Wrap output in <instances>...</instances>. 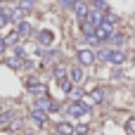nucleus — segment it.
I'll return each mask as SVG.
<instances>
[{"instance_id":"nucleus-1","label":"nucleus","mask_w":135,"mask_h":135,"mask_svg":"<svg viewBox=\"0 0 135 135\" xmlns=\"http://www.w3.org/2000/svg\"><path fill=\"white\" fill-rule=\"evenodd\" d=\"M112 33H114V28H112L109 21H102L100 26H95V38H97V40H109Z\"/></svg>"},{"instance_id":"nucleus-2","label":"nucleus","mask_w":135,"mask_h":135,"mask_svg":"<svg viewBox=\"0 0 135 135\" xmlns=\"http://www.w3.org/2000/svg\"><path fill=\"white\" fill-rule=\"evenodd\" d=\"M93 62H95V52L93 50H88V47L85 50H78V64L81 66H90Z\"/></svg>"},{"instance_id":"nucleus-3","label":"nucleus","mask_w":135,"mask_h":135,"mask_svg":"<svg viewBox=\"0 0 135 135\" xmlns=\"http://www.w3.org/2000/svg\"><path fill=\"white\" fill-rule=\"evenodd\" d=\"M107 62H112V64L121 66V64L126 62V55H123V50H109V59H107Z\"/></svg>"},{"instance_id":"nucleus-4","label":"nucleus","mask_w":135,"mask_h":135,"mask_svg":"<svg viewBox=\"0 0 135 135\" xmlns=\"http://www.w3.org/2000/svg\"><path fill=\"white\" fill-rule=\"evenodd\" d=\"M83 78H85V74H83V69L81 66H74L71 71H69V81L76 85V83H83Z\"/></svg>"},{"instance_id":"nucleus-5","label":"nucleus","mask_w":135,"mask_h":135,"mask_svg":"<svg viewBox=\"0 0 135 135\" xmlns=\"http://www.w3.org/2000/svg\"><path fill=\"white\" fill-rule=\"evenodd\" d=\"M31 121H33V123H38V126H45V123H47V112L33 109V112H31Z\"/></svg>"},{"instance_id":"nucleus-6","label":"nucleus","mask_w":135,"mask_h":135,"mask_svg":"<svg viewBox=\"0 0 135 135\" xmlns=\"http://www.w3.org/2000/svg\"><path fill=\"white\" fill-rule=\"evenodd\" d=\"M52 40H55V33H52V31L45 28V31L38 33V43H40V45H52Z\"/></svg>"},{"instance_id":"nucleus-7","label":"nucleus","mask_w":135,"mask_h":135,"mask_svg":"<svg viewBox=\"0 0 135 135\" xmlns=\"http://www.w3.org/2000/svg\"><path fill=\"white\" fill-rule=\"evenodd\" d=\"M17 33H19V36H33V26H31V24H26V21H19Z\"/></svg>"},{"instance_id":"nucleus-8","label":"nucleus","mask_w":135,"mask_h":135,"mask_svg":"<svg viewBox=\"0 0 135 135\" xmlns=\"http://www.w3.org/2000/svg\"><path fill=\"white\" fill-rule=\"evenodd\" d=\"M28 93H31V95H36V97H43V95L47 93V88H45V85H40V83H33V85H28Z\"/></svg>"},{"instance_id":"nucleus-9","label":"nucleus","mask_w":135,"mask_h":135,"mask_svg":"<svg viewBox=\"0 0 135 135\" xmlns=\"http://www.w3.org/2000/svg\"><path fill=\"white\" fill-rule=\"evenodd\" d=\"M85 21H90V24H93V26H100V24H102V21H104V14H100V12H90V14H88V19H85Z\"/></svg>"},{"instance_id":"nucleus-10","label":"nucleus","mask_w":135,"mask_h":135,"mask_svg":"<svg viewBox=\"0 0 135 135\" xmlns=\"http://www.w3.org/2000/svg\"><path fill=\"white\" fill-rule=\"evenodd\" d=\"M69 114L78 119V116H83V114H85V109H83V104H81V102H74V104L69 107Z\"/></svg>"},{"instance_id":"nucleus-11","label":"nucleus","mask_w":135,"mask_h":135,"mask_svg":"<svg viewBox=\"0 0 135 135\" xmlns=\"http://www.w3.org/2000/svg\"><path fill=\"white\" fill-rule=\"evenodd\" d=\"M57 135H74L71 123H57Z\"/></svg>"},{"instance_id":"nucleus-12","label":"nucleus","mask_w":135,"mask_h":135,"mask_svg":"<svg viewBox=\"0 0 135 135\" xmlns=\"http://www.w3.org/2000/svg\"><path fill=\"white\" fill-rule=\"evenodd\" d=\"M50 102H52V100L43 95V97H38V102H36V109H40V112H45V109H50Z\"/></svg>"},{"instance_id":"nucleus-13","label":"nucleus","mask_w":135,"mask_h":135,"mask_svg":"<svg viewBox=\"0 0 135 135\" xmlns=\"http://www.w3.org/2000/svg\"><path fill=\"white\" fill-rule=\"evenodd\" d=\"M74 12H76L78 17H85V14H88V5H85V2H74Z\"/></svg>"},{"instance_id":"nucleus-14","label":"nucleus","mask_w":135,"mask_h":135,"mask_svg":"<svg viewBox=\"0 0 135 135\" xmlns=\"http://www.w3.org/2000/svg\"><path fill=\"white\" fill-rule=\"evenodd\" d=\"M109 40H112V45H114V47H123V43H126V38H123V36H119V33H112V38H109Z\"/></svg>"},{"instance_id":"nucleus-15","label":"nucleus","mask_w":135,"mask_h":135,"mask_svg":"<svg viewBox=\"0 0 135 135\" xmlns=\"http://www.w3.org/2000/svg\"><path fill=\"white\" fill-rule=\"evenodd\" d=\"M81 28H83V33H85L88 38H90V36H95V26H93L90 21H83V24H81Z\"/></svg>"},{"instance_id":"nucleus-16","label":"nucleus","mask_w":135,"mask_h":135,"mask_svg":"<svg viewBox=\"0 0 135 135\" xmlns=\"http://www.w3.org/2000/svg\"><path fill=\"white\" fill-rule=\"evenodd\" d=\"M93 102H95V104H100V102H104V90H102V88H97V90H93Z\"/></svg>"},{"instance_id":"nucleus-17","label":"nucleus","mask_w":135,"mask_h":135,"mask_svg":"<svg viewBox=\"0 0 135 135\" xmlns=\"http://www.w3.org/2000/svg\"><path fill=\"white\" fill-rule=\"evenodd\" d=\"M21 17H24V12H21V9H12V12L7 14V19H9V21H21Z\"/></svg>"},{"instance_id":"nucleus-18","label":"nucleus","mask_w":135,"mask_h":135,"mask_svg":"<svg viewBox=\"0 0 135 135\" xmlns=\"http://www.w3.org/2000/svg\"><path fill=\"white\" fill-rule=\"evenodd\" d=\"M45 59H47V62H55V59L59 62V59H62V52H59V50H50V52L45 55Z\"/></svg>"},{"instance_id":"nucleus-19","label":"nucleus","mask_w":135,"mask_h":135,"mask_svg":"<svg viewBox=\"0 0 135 135\" xmlns=\"http://www.w3.org/2000/svg\"><path fill=\"white\" fill-rule=\"evenodd\" d=\"M55 78H59V81H62V78H66V66H64V64L55 66Z\"/></svg>"},{"instance_id":"nucleus-20","label":"nucleus","mask_w":135,"mask_h":135,"mask_svg":"<svg viewBox=\"0 0 135 135\" xmlns=\"http://www.w3.org/2000/svg\"><path fill=\"white\" fill-rule=\"evenodd\" d=\"M2 40H5V45H17V40H19V33L14 31V33H9L7 38H2Z\"/></svg>"},{"instance_id":"nucleus-21","label":"nucleus","mask_w":135,"mask_h":135,"mask_svg":"<svg viewBox=\"0 0 135 135\" xmlns=\"http://www.w3.org/2000/svg\"><path fill=\"white\" fill-rule=\"evenodd\" d=\"M95 59H100V62H107V59H109V47H102V50L95 55Z\"/></svg>"},{"instance_id":"nucleus-22","label":"nucleus","mask_w":135,"mask_h":135,"mask_svg":"<svg viewBox=\"0 0 135 135\" xmlns=\"http://www.w3.org/2000/svg\"><path fill=\"white\" fill-rule=\"evenodd\" d=\"M59 85H62V90H64V93H71V88H74V83H71L69 78H62V81H59Z\"/></svg>"},{"instance_id":"nucleus-23","label":"nucleus","mask_w":135,"mask_h":135,"mask_svg":"<svg viewBox=\"0 0 135 135\" xmlns=\"http://www.w3.org/2000/svg\"><path fill=\"white\" fill-rule=\"evenodd\" d=\"M126 133H131V135H135V116H131L128 121H126Z\"/></svg>"},{"instance_id":"nucleus-24","label":"nucleus","mask_w":135,"mask_h":135,"mask_svg":"<svg viewBox=\"0 0 135 135\" xmlns=\"http://www.w3.org/2000/svg\"><path fill=\"white\" fill-rule=\"evenodd\" d=\"M7 66H12V69H19V66H21V59H19V57H9V59H7Z\"/></svg>"},{"instance_id":"nucleus-25","label":"nucleus","mask_w":135,"mask_h":135,"mask_svg":"<svg viewBox=\"0 0 135 135\" xmlns=\"http://www.w3.org/2000/svg\"><path fill=\"white\" fill-rule=\"evenodd\" d=\"M95 7H97V12L102 14V12L107 9V2H104V0H95Z\"/></svg>"},{"instance_id":"nucleus-26","label":"nucleus","mask_w":135,"mask_h":135,"mask_svg":"<svg viewBox=\"0 0 135 135\" xmlns=\"http://www.w3.org/2000/svg\"><path fill=\"white\" fill-rule=\"evenodd\" d=\"M69 95H71L74 100H81V97H83V90H78V88H71V93H69Z\"/></svg>"},{"instance_id":"nucleus-27","label":"nucleus","mask_w":135,"mask_h":135,"mask_svg":"<svg viewBox=\"0 0 135 135\" xmlns=\"http://www.w3.org/2000/svg\"><path fill=\"white\" fill-rule=\"evenodd\" d=\"M19 5H21L24 9H31V7L36 5V0H19Z\"/></svg>"},{"instance_id":"nucleus-28","label":"nucleus","mask_w":135,"mask_h":135,"mask_svg":"<svg viewBox=\"0 0 135 135\" xmlns=\"http://www.w3.org/2000/svg\"><path fill=\"white\" fill-rule=\"evenodd\" d=\"M74 133H78V135H88V133H90V128H88V126H78V128H74Z\"/></svg>"},{"instance_id":"nucleus-29","label":"nucleus","mask_w":135,"mask_h":135,"mask_svg":"<svg viewBox=\"0 0 135 135\" xmlns=\"http://www.w3.org/2000/svg\"><path fill=\"white\" fill-rule=\"evenodd\" d=\"M12 116H14L12 112H5V114H0V123H7V121H9Z\"/></svg>"},{"instance_id":"nucleus-30","label":"nucleus","mask_w":135,"mask_h":135,"mask_svg":"<svg viewBox=\"0 0 135 135\" xmlns=\"http://www.w3.org/2000/svg\"><path fill=\"white\" fill-rule=\"evenodd\" d=\"M7 21H9V19H7V12H2V9H0V28H2Z\"/></svg>"},{"instance_id":"nucleus-31","label":"nucleus","mask_w":135,"mask_h":135,"mask_svg":"<svg viewBox=\"0 0 135 135\" xmlns=\"http://www.w3.org/2000/svg\"><path fill=\"white\" fill-rule=\"evenodd\" d=\"M59 2H62L64 7H74V0H59Z\"/></svg>"},{"instance_id":"nucleus-32","label":"nucleus","mask_w":135,"mask_h":135,"mask_svg":"<svg viewBox=\"0 0 135 135\" xmlns=\"http://www.w3.org/2000/svg\"><path fill=\"white\" fill-rule=\"evenodd\" d=\"M5 47H7V45H5V40H2V38H0V52H2V50H5Z\"/></svg>"},{"instance_id":"nucleus-33","label":"nucleus","mask_w":135,"mask_h":135,"mask_svg":"<svg viewBox=\"0 0 135 135\" xmlns=\"http://www.w3.org/2000/svg\"><path fill=\"white\" fill-rule=\"evenodd\" d=\"M26 135H33V133H26Z\"/></svg>"}]
</instances>
